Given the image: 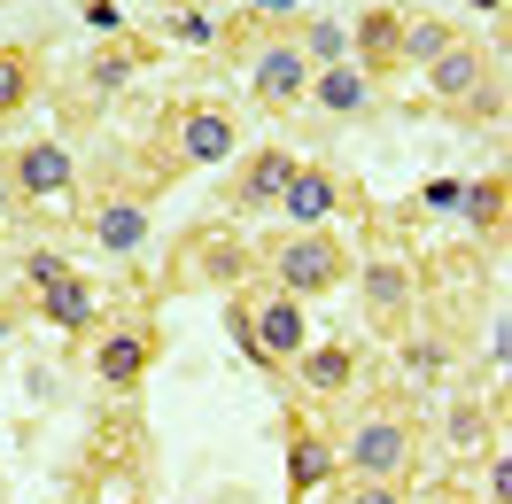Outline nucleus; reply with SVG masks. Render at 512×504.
<instances>
[{
    "instance_id": "nucleus-1",
    "label": "nucleus",
    "mask_w": 512,
    "mask_h": 504,
    "mask_svg": "<svg viewBox=\"0 0 512 504\" xmlns=\"http://www.w3.org/2000/svg\"><path fill=\"white\" fill-rule=\"evenodd\" d=\"M225 334L249 349L264 373H288L295 357H303V342H311V318H303L295 295L256 287V295H233V303H225Z\"/></svg>"
},
{
    "instance_id": "nucleus-2",
    "label": "nucleus",
    "mask_w": 512,
    "mask_h": 504,
    "mask_svg": "<svg viewBox=\"0 0 512 504\" xmlns=\"http://www.w3.org/2000/svg\"><path fill=\"white\" fill-rule=\"evenodd\" d=\"M357 256L326 233V225H288L272 249H264V280L280 287V295H295V303H319V295H334V287L350 280Z\"/></svg>"
},
{
    "instance_id": "nucleus-3",
    "label": "nucleus",
    "mask_w": 512,
    "mask_h": 504,
    "mask_svg": "<svg viewBox=\"0 0 512 504\" xmlns=\"http://www.w3.org/2000/svg\"><path fill=\"white\" fill-rule=\"evenodd\" d=\"M334 466L350 473V481H404V473L419 466V427H412V411H365L350 435H342V450H334Z\"/></svg>"
},
{
    "instance_id": "nucleus-4",
    "label": "nucleus",
    "mask_w": 512,
    "mask_h": 504,
    "mask_svg": "<svg viewBox=\"0 0 512 504\" xmlns=\"http://www.w3.org/2000/svg\"><path fill=\"white\" fill-rule=\"evenodd\" d=\"M163 156L179 163V171H210V163H233L241 156V125L210 109V101H194V109H171V125H163Z\"/></svg>"
},
{
    "instance_id": "nucleus-5",
    "label": "nucleus",
    "mask_w": 512,
    "mask_h": 504,
    "mask_svg": "<svg viewBox=\"0 0 512 504\" xmlns=\"http://www.w3.org/2000/svg\"><path fill=\"white\" fill-rule=\"evenodd\" d=\"M8 187H16V202H63L78 187V156L63 140H24L8 156Z\"/></svg>"
},
{
    "instance_id": "nucleus-6",
    "label": "nucleus",
    "mask_w": 512,
    "mask_h": 504,
    "mask_svg": "<svg viewBox=\"0 0 512 504\" xmlns=\"http://www.w3.org/2000/svg\"><path fill=\"white\" fill-rule=\"evenodd\" d=\"M156 326H109V334H94L86 342V365H94V380H109V388H140L148 380V365H156Z\"/></svg>"
},
{
    "instance_id": "nucleus-7",
    "label": "nucleus",
    "mask_w": 512,
    "mask_h": 504,
    "mask_svg": "<svg viewBox=\"0 0 512 504\" xmlns=\"http://www.w3.org/2000/svg\"><path fill=\"white\" fill-rule=\"evenodd\" d=\"M481 86H489V47H474V39H443V55L427 63V94L443 101V109H474Z\"/></svg>"
},
{
    "instance_id": "nucleus-8",
    "label": "nucleus",
    "mask_w": 512,
    "mask_h": 504,
    "mask_svg": "<svg viewBox=\"0 0 512 504\" xmlns=\"http://www.w3.org/2000/svg\"><path fill=\"white\" fill-rule=\"evenodd\" d=\"M311 55L295 47V39H272V47H256V70H249V86L264 109H303V94H311Z\"/></svg>"
},
{
    "instance_id": "nucleus-9",
    "label": "nucleus",
    "mask_w": 512,
    "mask_h": 504,
    "mask_svg": "<svg viewBox=\"0 0 512 504\" xmlns=\"http://www.w3.org/2000/svg\"><path fill=\"white\" fill-rule=\"evenodd\" d=\"M311 109H319V117H373V101H381V86H373V70L365 63H350V55H342V63H319L311 70Z\"/></svg>"
},
{
    "instance_id": "nucleus-10",
    "label": "nucleus",
    "mask_w": 512,
    "mask_h": 504,
    "mask_svg": "<svg viewBox=\"0 0 512 504\" xmlns=\"http://www.w3.org/2000/svg\"><path fill=\"white\" fill-rule=\"evenodd\" d=\"M342 202H350V187H342L326 163H295L288 194H280V218H288V225H326Z\"/></svg>"
},
{
    "instance_id": "nucleus-11",
    "label": "nucleus",
    "mask_w": 512,
    "mask_h": 504,
    "mask_svg": "<svg viewBox=\"0 0 512 504\" xmlns=\"http://www.w3.org/2000/svg\"><path fill=\"white\" fill-rule=\"evenodd\" d=\"M288 179H295V156H288V148H256V156L241 163V179H233V210H241V218H256V210H280Z\"/></svg>"
},
{
    "instance_id": "nucleus-12",
    "label": "nucleus",
    "mask_w": 512,
    "mask_h": 504,
    "mask_svg": "<svg viewBox=\"0 0 512 504\" xmlns=\"http://www.w3.org/2000/svg\"><path fill=\"white\" fill-rule=\"evenodd\" d=\"M86 233H94L109 256H132L148 241V202H140V194H117V202H101L94 218H86Z\"/></svg>"
},
{
    "instance_id": "nucleus-13",
    "label": "nucleus",
    "mask_w": 512,
    "mask_h": 504,
    "mask_svg": "<svg viewBox=\"0 0 512 504\" xmlns=\"http://www.w3.org/2000/svg\"><path fill=\"white\" fill-rule=\"evenodd\" d=\"M288 373H303L311 396H342V388L357 380V349L350 342H303V357H295Z\"/></svg>"
},
{
    "instance_id": "nucleus-14",
    "label": "nucleus",
    "mask_w": 512,
    "mask_h": 504,
    "mask_svg": "<svg viewBox=\"0 0 512 504\" xmlns=\"http://www.w3.org/2000/svg\"><path fill=\"white\" fill-rule=\"evenodd\" d=\"M334 442L319 435V427H288V489L303 497V489H326L334 481Z\"/></svg>"
},
{
    "instance_id": "nucleus-15",
    "label": "nucleus",
    "mask_w": 512,
    "mask_h": 504,
    "mask_svg": "<svg viewBox=\"0 0 512 504\" xmlns=\"http://www.w3.org/2000/svg\"><path fill=\"white\" fill-rule=\"evenodd\" d=\"M365 311L373 318H412V272L396 256H365Z\"/></svg>"
},
{
    "instance_id": "nucleus-16",
    "label": "nucleus",
    "mask_w": 512,
    "mask_h": 504,
    "mask_svg": "<svg viewBox=\"0 0 512 504\" xmlns=\"http://www.w3.org/2000/svg\"><path fill=\"white\" fill-rule=\"evenodd\" d=\"M39 311L55 318V326H70V334H86V326H94V287L78 280V272H63V280L39 287Z\"/></svg>"
},
{
    "instance_id": "nucleus-17",
    "label": "nucleus",
    "mask_w": 512,
    "mask_h": 504,
    "mask_svg": "<svg viewBox=\"0 0 512 504\" xmlns=\"http://www.w3.org/2000/svg\"><path fill=\"white\" fill-rule=\"evenodd\" d=\"M458 202H466V218H474V233H489V241H505V210H512V179H505V171H489L481 187H458Z\"/></svg>"
},
{
    "instance_id": "nucleus-18",
    "label": "nucleus",
    "mask_w": 512,
    "mask_h": 504,
    "mask_svg": "<svg viewBox=\"0 0 512 504\" xmlns=\"http://www.w3.org/2000/svg\"><path fill=\"white\" fill-rule=\"evenodd\" d=\"M39 94V55L32 47H0V117H16Z\"/></svg>"
},
{
    "instance_id": "nucleus-19",
    "label": "nucleus",
    "mask_w": 512,
    "mask_h": 504,
    "mask_svg": "<svg viewBox=\"0 0 512 504\" xmlns=\"http://www.w3.org/2000/svg\"><path fill=\"white\" fill-rule=\"evenodd\" d=\"M396 39H404V24H396L388 8H373V16L357 24V63H365V70H388V63H396Z\"/></svg>"
},
{
    "instance_id": "nucleus-20",
    "label": "nucleus",
    "mask_w": 512,
    "mask_h": 504,
    "mask_svg": "<svg viewBox=\"0 0 512 504\" xmlns=\"http://www.w3.org/2000/svg\"><path fill=\"white\" fill-rule=\"evenodd\" d=\"M443 39H450V24H412V32L396 39V47H404V55H412V63L427 70V63H435V55H443Z\"/></svg>"
},
{
    "instance_id": "nucleus-21",
    "label": "nucleus",
    "mask_w": 512,
    "mask_h": 504,
    "mask_svg": "<svg viewBox=\"0 0 512 504\" xmlns=\"http://www.w3.org/2000/svg\"><path fill=\"white\" fill-rule=\"evenodd\" d=\"M443 365H450V349H443V342H427V334H419V342H404V373H427V380H435Z\"/></svg>"
},
{
    "instance_id": "nucleus-22",
    "label": "nucleus",
    "mask_w": 512,
    "mask_h": 504,
    "mask_svg": "<svg viewBox=\"0 0 512 504\" xmlns=\"http://www.w3.org/2000/svg\"><path fill=\"white\" fill-rule=\"evenodd\" d=\"M342 504H412V497H404V481H350Z\"/></svg>"
},
{
    "instance_id": "nucleus-23",
    "label": "nucleus",
    "mask_w": 512,
    "mask_h": 504,
    "mask_svg": "<svg viewBox=\"0 0 512 504\" xmlns=\"http://www.w3.org/2000/svg\"><path fill=\"white\" fill-rule=\"evenodd\" d=\"M450 435H458V450H474V442H481V411L458 404V411H450Z\"/></svg>"
},
{
    "instance_id": "nucleus-24",
    "label": "nucleus",
    "mask_w": 512,
    "mask_h": 504,
    "mask_svg": "<svg viewBox=\"0 0 512 504\" xmlns=\"http://www.w3.org/2000/svg\"><path fill=\"white\" fill-rule=\"evenodd\" d=\"M125 78H132V47H125V55H101V63H94V86H125Z\"/></svg>"
},
{
    "instance_id": "nucleus-25",
    "label": "nucleus",
    "mask_w": 512,
    "mask_h": 504,
    "mask_svg": "<svg viewBox=\"0 0 512 504\" xmlns=\"http://www.w3.org/2000/svg\"><path fill=\"white\" fill-rule=\"evenodd\" d=\"M63 272H70V256H55V249H32V287L63 280Z\"/></svg>"
},
{
    "instance_id": "nucleus-26",
    "label": "nucleus",
    "mask_w": 512,
    "mask_h": 504,
    "mask_svg": "<svg viewBox=\"0 0 512 504\" xmlns=\"http://www.w3.org/2000/svg\"><path fill=\"white\" fill-rule=\"evenodd\" d=\"M489 504H512V458H505V450L489 458Z\"/></svg>"
},
{
    "instance_id": "nucleus-27",
    "label": "nucleus",
    "mask_w": 512,
    "mask_h": 504,
    "mask_svg": "<svg viewBox=\"0 0 512 504\" xmlns=\"http://www.w3.org/2000/svg\"><path fill=\"white\" fill-rule=\"evenodd\" d=\"M210 32H218L210 16H171V39H210Z\"/></svg>"
},
{
    "instance_id": "nucleus-28",
    "label": "nucleus",
    "mask_w": 512,
    "mask_h": 504,
    "mask_svg": "<svg viewBox=\"0 0 512 504\" xmlns=\"http://www.w3.org/2000/svg\"><path fill=\"white\" fill-rule=\"evenodd\" d=\"M16 210H24V202H16V187H8V171H0V225L16 218Z\"/></svg>"
},
{
    "instance_id": "nucleus-29",
    "label": "nucleus",
    "mask_w": 512,
    "mask_h": 504,
    "mask_svg": "<svg viewBox=\"0 0 512 504\" xmlns=\"http://www.w3.org/2000/svg\"><path fill=\"white\" fill-rule=\"evenodd\" d=\"M474 8H497V0H474Z\"/></svg>"
}]
</instances>
